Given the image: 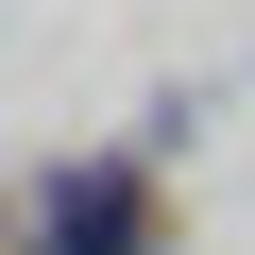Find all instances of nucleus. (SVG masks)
<instances>
[{"label":"nucleus","instance_id":"1","mask_svg":"<svg viewBox=\"0 0 255 255\" xmlns=\"http://www.w3.org/2000/svg\"><path fill=\"white\" fill-rule=\"evenodd\" d=\"M51 238H68V255H153V221H136V187H119V170H85Z\"/></svg>","mask_w":255,"mask_h":255}]
</instances>
